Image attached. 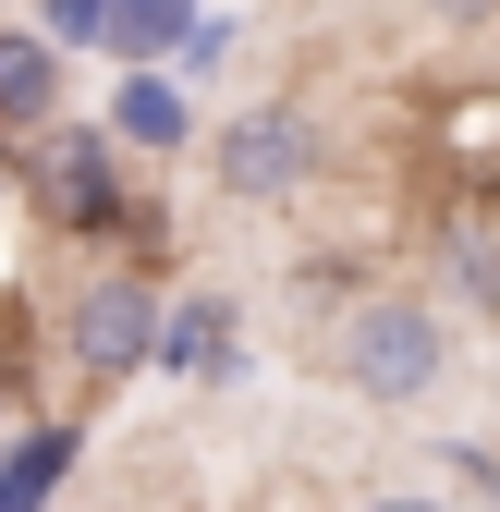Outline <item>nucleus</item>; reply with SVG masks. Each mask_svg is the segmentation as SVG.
<instances>
[{
  "mask_svg": "<svg viewBox=\"0 0 500 512\" xmlns=\"http://www.w3.org/2000/svg\"><path fill=\"white\" fill-rule=\"evenodd\" d=\"M330 378L354 403H427L452 378V330H440V305H415V293H366L330 317Z\"/></svg>",
  "mask_w": 500,
  "mask_h": 512,
  "instance_id": "f257e3e1",
  "label": "nucleus"
},
{
  "mask_svg": "<svg viewBox=\"0 0 500 512\" xmlns=\"http://www.w3.org/2000/svg\"><path fill=\"white\" fill-rule=\"evenodd\" d=\"M147 354H159V293H147V269L86 281V293H74V366H86V378H135Z\"/></svg>",
  "mask_w": 500,
  "mask_h": 512,
  "instance_id": "f03ea898",
  "label": "nucleus"
},
{
  "mask_svg": "<svg viewBox=\"0 0 500 512\" xmlns=\"http://www.w3.org/2000/svg\"><path fill=\"white\" fill-rule=\"evenodd\" d=\"M208 159H220L232 196H293V183L318 171V135H305V110H232Z\"/></svg>",
  "mask_w": 500,
  "mask_h": 512,
  "instance_id": "7ed1b4c3",
  "label": "nucleus"
},
{
  "mask_svg": "<svg viewBox=\"0 0 500 512\" xmlns=\"http://www.w3.org/2000/svg\"><path fill=\"white\" fill-rule=\"evenodd\" d=\"M61 110V49L37 25H0V135H37Z\"/></svg>",
  "mask_w": 500,
  "mask_h": 512,
  "instance_id": "20e7f679",
  "label": "nucleus"
},
{
  "mask_svg": "<svg viewBox=\"0 0 500 512\" xmlns=\"http://www.w3.org/2000/svg\"><path fill=\"white\" fill-rule=\"evenodd\" d=\"M49 220H74V232L122 220V196H110V159H98L86 135H61V183H49Z\"/></svg>",
  "mask_w": 500,
  "mask_h": 512,
  "instance_id": "39448f33",
  "label": "nucleus"
},
{
  "mask_svg": "<svg viewBox=\"0 0 500 512\" xmlns=\"http://www.w3.org/2000/svg\"><path fill=\"white\" fill-rule=\"evenodd\" d=\"M159 366H171V378H232V317H220V305L159 317Z\"/></svg>",
  "mask_w": 500,
  "mask_h": 512,
  "instance_id": "423d86ee",
  "label": "nucleus"
},
{
  "mask_svg": "<svg viewBox=\"0 0 500 512\" xmlns=\"http://www.w3.org/2000/svg\"><path fill=\"white\" fill-rule=\"evenodd\" d=\"M183 25H196V13H171V0H110V37L98 49H122L135 74H159V61L183 49Z\"/></svg>",
  "mask_w": 500,
  "mask_h": 512,
  "instance_id": "0eeeda50",
  "label": "nucleus"
},
{
  "mask_svg": "<svg viewBox=\"0 0 500 512\" xmlns=\"http://www.w3.org/2000/svg\"><path fill=\"white\" fill-rule=\"evenodd\" d=\"M61 464H74V427H37L13 464H0V512H37L49 488H61Z\"/></svg>",
  "mask_w": 500,
  "mask_h": 512,
  "instance_id": "6e6552de",
  "label": "nucleus"
},
{
  "mask_svg": "<svg viewBox=\"0 0 500 512\" xmlns=\"http://www.w3.org/2000/svg\"><path fill=\"white\" fill-rule=\"evenodd\" d=\"M110 122H122V135H135V147H183V86H159V74H135V86L110 98Z\"/></svg>",
  "mask_w": 500,
  "mask_h": 512,
  "instance_id": "1a4fd4ad",
  "label": "nucleus"
},
{
  "mask_svg": "<svg viewBox=\"0 0 500 512\" xmlns=\"http://www.w3.org/2000/svg\"><path fill=\"white\" fill-rule=\"evenodd\" d=\"M440 269H452V293H464V305H500V232L452 220V232H440Z\"/></svg>",
  "mask_w": 500,
  "mask_h": 512,
  "instance_id": "9d476101",
  "label": "nucleus"
},
{
  "mask_svg": "<svg viewBox=\"0 0 500 512\" xmlns=\"http://www.w3.org/2000/svg\"><path fill=\"white\" fill-rule=\"evenodd\" d=\"M366 512H440V500H366Z\"/></svg>",
  "mask_w": 500,
  "mask_h": 512,
  "instance_id": "9b49d317",
  "label": "nucleus"
}]
</instances>
